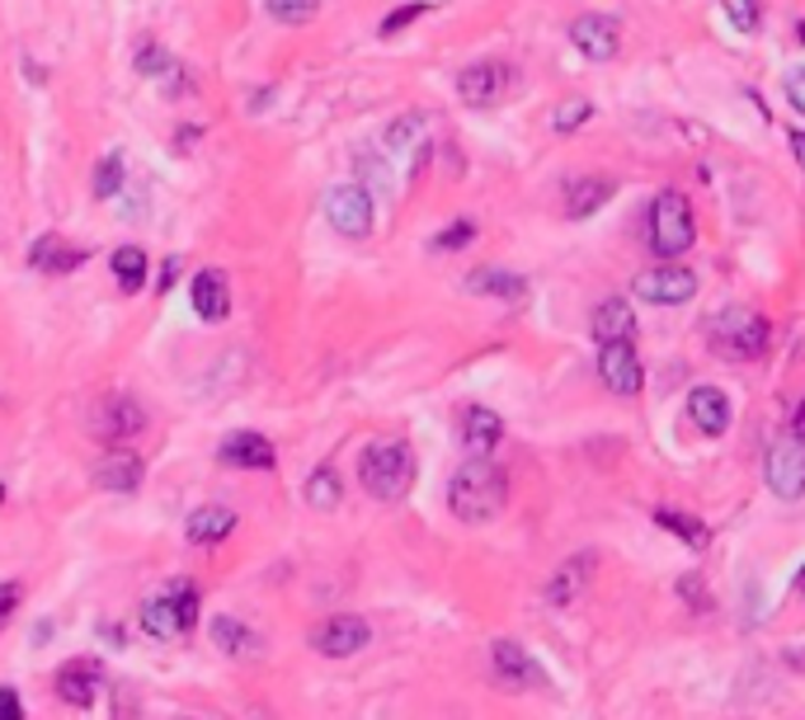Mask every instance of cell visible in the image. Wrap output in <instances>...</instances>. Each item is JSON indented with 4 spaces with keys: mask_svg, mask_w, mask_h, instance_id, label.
<instances>
[{
    "mask_svg": "<svg viewBox=\"0 0 805 720\" xmlns=\"http://www.w3.org/2000/svg\"><path fill=\"white\" fill-rule=\"evenodd\" d=\"M504 499H509V481L490 456H471L448 481V508L462 523H490L504 508Z\"/></svg>",
    "mask_w": 805,
    "mask_h": 720,
    "instance_id": "6da1fadb",
    "label": "cell"
},
{
    "mask_svg": "<svg viewBox=\"0 0 805 720\" xmlns=\"http://www.w3.org/2000/svg\"><path fill=\"white\" fill-rule=\"evenodd\" d=\"M358 481L373 499L396 504L406 499V490L415 485V452L400 443V438H382V443H367L358 456Z\"/></svg>",
    "mask_w": 805,
    "mask_h": 720,
    "instance_id": "7a4b0ae2",
    "label": "cell"
},
{
    "mask_svg": "<svg viewBox=\"0 0 805 720\" xmlns=\"http://www.w3.org/2000/svg\"><path fill=\"white\" fill-rule=\"evenodd\" d=\"M768 335H773L768 321L749 307H721L716 315H707V344L721 358H759L768 348Z\"/></svg>",
    "mask_w": 805,
    "mask_h": 720,
    "instance_id": "3957f363",
    "label": "cell"
},
{
    "mask_svg": "<svg viewBox=\"0 0 805 720\" xmlns=\"http://www.w3.org/2000/svg\"><path fill=\"white\" fill-rule=\"evenodd\" d=\"M194 622H198V584L194 579H174L165 593H155V599L142 608V631L155 641L184 636V631H194Z\"/></svg>",
    "mask_w": 805,
    "mask_h": 720,
    "instance_id": "277c9868",
    "label": "cell"
},
{
    "mask_svg": "<svg viewBox=\"0 0 805 720\" xmlns=\"http://www.w3.org/2000/svg\"><path fill=\"white\" fill-rule=\"evenodd\" d=\"M697 222H693V203L678 189H664L651 203V250L655 255H684L693 250Z\"/></svg>",
    "mask_w": 805,
    "mask_h": 720,
    "instance_id": "5b68a950",
    "label": "cell"
},
{
    "mask_svg": "<svg viewBox=\"0 0 805 720\" xmlns=\"http://www.w3.org/2000/svg\"><path fill=\"white\" fill-rule=\"evenodd\" d=\"M325 217L340 236L363 240L367 232H373V193H367L363 184H335L325 193Z\"/></svg>",
    "mask_w": 805,
    "mask_h": 720,
    "instance_id": "8992f818",
    "label": "cell"
},
{
    "mask_svg": "<svg viewBox=\"0 0 805 720\" xmlns=\"http://www.w3.org/2000/svg\"><path fill=\"white\" fill-rule=\"evenodd\" d=\"M632 288H636L641 302H651V307H684L697 292V278L684 265H655V269H641Z\"/></svg>",
    "mask_w": 805,
    "mask_h": 720,
    "instance_id": "52a82bcc",
    "label": "cell"
},
{
    "mask_svg": "<svg viewBox=\"0 0 805 720\" xmlns=\"http://www.w3.org/2000/svg\"><path fill=\"white\" fill-rule=\"evenodd\" d=\"M142 429H147V410L132 396H104L90 410V433L99 443H122V438H137Z\"/></svg>",
    "mask_w": 805,
    "mask_h": 720,
    "instance_id": "ba28073f",
    "label": "cell"
},
{
    "mask_svg": "<svg viewBox=\"0 0 805 720\" xmlns=\"http://www.w3.org/2000/svg\"><path fill=\"white\" fill-rule=\"evenodd\" d=\"M367 641H373V626H367L363 617H354V612L325 617L316 631H311V645H316V655H325V659H348V655H358Z\"/></svg>",
    "mask_w": 805,
    "mask_h": 720,
    "instance_id": "9c48e42d",
    "label": "cell"
},
{
    "mask_svg": "<svg viewBox=\"0 0 805 720\" xmlns=\"http://www.w3.org/2000/svg\"><path fill=\"white\" fill-rule=\"evenodd\" d=\"M768 490L777 499H801L805 495V443L786 438V443H773L768 448Z\"/></svg>",
    "mask_w": 805,
    "mask_h": 720,
    "instance_id": "30bf717a",
    "label": "cell"
},
{
    "mask_svg": "<svg viewBox=\"0 0 805 720\" xmlns=\"http://www.w3.org/2000/svg\"><path fill=\"white\" fill-rule=\"evenodd\" d=\"M570 43L580 47L589 62H612L622 47V29L612 14H580V20L570 24Z\"/></svg>",
    "mask_w": 805,
    "mask_h": 720,
    "instance_id": "8fae6325",
    "label": "cell"
},
{
    "mask_svg": "<svg viewBox=\"0 0 805 720\" xmlns=\"http://www.w3.org/2000/svg\"><path fill=\"white\" fill-rule=\"evenodd\" d=\"M599 377H603L608 391L636 396L641 386H645V373H641L636 348H632V344H603V354H599Z\"/></svg>",
    "mask_w": 805,
    "mask_h": 720,
    "instance_id": "7c38bea8",
    "label": "cell"
},
{
    "mask_svg": "<svg viewBox=\"0 0 805 720\" xmlns=\"http://www.w3.org/2000/svg\"><path fill=\"white\" fill-rule=\"evenodd\" d=\"M217 462L222 466H236V471H273V462H278V452H273V443L265 433H232V438H222V448H217Z\"/></svg>",
    "mask_w": 805,
    "mask_h": 720,
    "instance_id": "4fadbf2b",
    "label": "cell"
},
{
    "mask_svg": "<svg viewBox=\"0 0 805 720\" xmlns=\"http://www.w3.org/2000/svg\"><path fill=\"white\" fill-rule=\"evenodd\" d=\"M142 476H147L142 456H137V452H122V448L104 452L99 462H95V485L109 490V495H132V490L142 485Z\"/></svg>",
    "mask_w": 805,
    "mask_h": 720,
    "instance_id": "5bb4252c",
    "label": "cell"
},
{
    "mask_svg": "<svg viewBox=\"0 0 805 720\" xmlns=\"http://www.w3.org/2000/svg\"><path fill=\"white\" fill-rule=\"evenodd\" d=\"M504 85H509V72H504L500 62H476L458 76V95L471 104V109H490V104L504 95Z\"/></svg>",
    "mask_w": 805,
    "mask_h": 720,
    "instance_id": "9a60e30c",
    "label": "cell"
},
{
    "mask_svg": "<svg viewBox=\"0 0 805 720\" xmlns=\"http://www.w3.org/2000/svg\"><path fill=\"white\" fill-rule=\"evenodd\" d=\"M189 302L203 321H226L232 311V288H226V273L222 269H198L194 283H189Z\"/></svg>",
    "mask_w": 805,
    "mask_h": 720,
    "instance_id": "2e32d148",
    "label": "cell"
},
{
    "mask_svg": "<svg viewBox=\"0 0 805 720\" xmlns=\"http://www.w3.org/2000/svg\"><path fill=\"white\" fill-rule=\"evenodd\" d=\"M688 415H693V425L702 429L707 438H721L730 429V396L721 391V386H693Z\"/></svg>",
    "mask_w": 805,
    "mask_h": 720,
    "instance_id": "e0dca14e",
    "label": "cell"
},
{
    "mask_svg": "<svg viewBox=\"0 0 805 720\" xmlns=\"http://www.w3.org/2000/svg\"><path fill=\"white\" fill-rule=\"evenodd\" d=\"M636 335V311L622 297H608V302L593 307V340L599 344H632Z\"/></svg>",
    "mask_w": 805,
    "mask_h": 720,
    "instance_id": "ac0fdd59",
    "label": "cell"
},
{
    "mask_svg": "<svg viewBox=\"0 0 805 720\" xmlns=\"http://www.w3.org/2000/svg\"><path fill=\"white\" fill-rule=\"evenodd\" d=\"M490 659H495V678L504 683V688H533V683H541V669L523 655V645H514V641H495Z\"/></svg>",
    "mask_w": 805,
    "mask_h": 720,
    "instance_id": "d6986e66",
    "label": "cell"
},
{
    "mask_svg": "<svg viewBox=\"0 0 805 720\" xmlns=\"http://www.w3.org/2000/svg\"><path fill=\"white\" fill-rule=\"evenodd\" d=\"M462 438H466V452L471 456H490V452L504 443V419L490 410V406H471L466 419H462Z\"/></svg>",
    "mask_w": 805,
    "mask_h": 720,
    "instance_id": "ffe728a7",
    "label": "cell"
},
{
    "mask_svg": "<svg viewBox=\"0 0 805 720\" xmlns=\"http://www.w3.org/2000/svg\"><path fill=\"white\" fill-rule=\"evenodd\" d=\"M236 533V514L226 504H203L194 518L184 523V537L194 541V547H217V541H226Z\"/></svg>",
    "mask_w": 805,
    "mask_h": 720,
    "instance_id": "44dd1931",
    "label": "cell"
},
{
    "mask_svg": "<svg viewBox=\"0 0 805 720\" xmlns=\"http://www.w3.org/2000/svg\"><path fill=\"white\" fill-rule=\"evenodd\" d=\"M213 645L222 649V655H232V659L265 655V636H259L255 626H245L240 617H217L213 622Z\"/></svg>",
    "mask_w": 805,
    "mask_h": 720,
    "instance_id": "7402d4cb",
    "label": "cell"
},
{
    "mask_svg": "<svg viewBox=\"0 0 805 720\" xmlns=\"http://www.w3.org/2000/svg\"><path fill=\"white\" fill-rule=\"evenodd\" d=\"M80 250L76 245H66L62 236H39L29 245V265L39 269V273H72V269H80Z\"/></svg>",
    "mask_w": 805,
    "mask_h": 720,
    "instance_id": "603a6c76",
    "label": "cell"
},
{
    "mask_svg": "<svg viewBox=\"0 0 805 720\" xmlns=\"http://www.w3.org/2000/svg\"><path fill=\"white\" fill-rule=\"evenodd\" d=\"M95 692H99V669L90 659H76L57 674V697L66 701V707H90Z\"/></svg>",
    "mask_w": 805,
    "mask_h": 720,
    "instance_id": "cb8c5ba5",
    "label": "cell"
},
{
    "mask_svg": "<svg viewBox=\"0 0 805 720\" xmlns=\"http://www.w3.org/2000/svg\"><path fill=\"white\" fill-rule=\"evenodd\" d=\"M618 193V184L612 180H603V174H589V180H575L570 189H566V213L580 222V217H593L599 207Z\"/></svg>",
    "mask_w": 805,
    "mask_h": 720,
    "instance_id": "d4e9b609",
    "label": "cell"
},
{
    "mask_svg": "<svg viewBox=\"0 0 805 720\" xmlns=\"http://www.w3.org/2000/svg\"><path fill=\"white\" fill-rule=\"evenodd\" d=\"M109 265H114V278H118L122 292H142L147 288V250L142 245H122V250L109 255Z\"/></svg>",
    "mask_w": 805,
    "mask_h": 720,
    "instance_id": "484cf974",
    "label": "cell"
},
{
    "mask_svg": "<svg viewBox=\"0 0 805 720\" xmlns=\"http://www.w3.org/2000/svg\"><path fill=\"white\" fill-rule=\"evenodd\" d=\"M466 292H476V297H523L528 292V283H523L518 273H504V269H476L466 278Z\"/></svg>",
    "mask_w": 805,
    "mask_h": 720,
    "instance_id": "4316f807",
    "label": "cell"
},
{
    "mask_svg": "<svg viewBox=\"0 0 805 720\" xmlns=\"http://www.w3.org/2000/svg\"><path fill=\"white\" fill-rule=\"evenodd\" d=\"M344 499V485H340V471L335 466H316L307 481V504L321 508V514H330V508H340Z\"/></svg>",
    "mask_w": 805,
    "mask_h": 720,
    "instance_id": "83f0119b",
    "label": "cell"
},
{
    "mask_svg": "<svg viewBox=\"0 0 805 720\" xmlns=\"http://www.w3.org/2000/svg\"><path fill=\"white\" fill-rule=\"evenodd\" d=\"M655 523H659L664 533H674L678 541H688L693 551H702L707 541H711V533L702 528V523H697V518H688V514H678V508H655Z\"/></svg>",
    "mask_w": 805,
    "mask_h": 720,
    "instance_id": "f1b7e54d",
    "label": "cell"
},
{
    "mask_svg": "<svg viewBox=\"0 0 805 720\" xmlns=\"http://www.w3.org/2000/svg\"><path fill=\"white\" fill-rule=\"evenodd\" d=\"M387 151H415V161L425 155V114H406L387 128Z\"/></svg>",
    "mask_w": 805,
    "mask_h": 720,
    "instance_id": "f546056e",
    "label": "cell"
},
{
    "mask_svg": "<svg viewBox=\"0 0 805 720\" xmlns=\"http://www.w3.org/2000/svg\"><path fill=\"white\" fill-rule=\"evenodd\" d=\"M589 566H593V560H589V556H580V560H570V566H566V570H561V574H556V579H551V584H547V603H556V608H566V603L575 599V593H580V589H584V579H589Z\"/></svg>",
    "mask_w": 805,
    "mask_h": 720,
    "instance_id": "4dcf8cb0",
    "label": "cell"
},
{
    "mask_svg": "<svg viewBox=\"0 0 805 720\" xmlns=\"http://www.w3.org/2000/svg\"><path fill=\"white\" fill-rule=\"evenodd\" d=\"M265 6L278 24H307V20H316L321 0H265Z\"/></svg>",
    "mask_w": 805,
    "mask_h": 720,
    "instance_id": "1f68e13d",
    "label": "cell"
},
{
    "mask_svg": "<svg viewBox=\"0 0 805 720\" xmlns=\"http://www.w3.org/2000/svg\"><path fill=\"white\" fill-rule=\"evenodd\" d=\"M593 118V104L589 99H566L561 109H556V132H575V128H584V122Z\"/></svg>",
    "mask_w": 805,
    "mask_h": 720,
    "instance_id": "d6a6232c",
    "label": "cell"
},
{
    "mask_svg": "<svg viewBox=\"0 0 805 720\" xmlns=\"http://www.w3.org/2000/svg\"><path fill=\"white\" fill-rule=\"evenodd\" d=\"M170 52L161 47V43H147V47H137V76H165L170 72Z\"/></svg>",
    "mask_w": 805,
    "mask_h": 720,
    "instance_id": "836d02e7",
    "label": "cell"
},
{
    "mask_svg": "<svg viewBox=\"0 0 805 720\" xmlns=\"http://www.w3.org/2000/svg\"><path fill=\"white\" fill-rule=\"evenodd\" d=\"M471 240H476V222L458 217V222L448 226V232L433 236V250H462V245H471Z\"/></svg>",
    "mask_w": 805,
    "mask_h": 720,
    "instance_id": "e575fe53",
    "label": "cell"
},
{
    "mask_svg": "<svg viewBox=\"0 0 805 720\" xmlns=\"http://www.w3.org/2000/svg\"><path fill=\"white\" fill-rule=\"evenodd\" d=\"M726 14H730V29L740 33L759 29V0H726Z\"/></svg>",
    "mask_w": 805,
    "mask_h": 720,
    "instance_id": "d590c367",
    "label": "cell"
},
{
    "mask_svg": "<svg viewBox=\"0 0 805 720\" xmlns=\"http://www.w3.org/2000/svg\"><path fill=\"white\" fill-rule=\"evenodd\" d=\"M118 189H122V161L109 155V161H99V170H95V193L99 198H109V193H118Z\"/></svg>",
    "mask_w": 805,
    "mask_h": 720,
    "instance_id": "8d00e7d4",
    "label": "cell"
},
{
    "mask_svg": "<svg viewBox=\"0 0 805 720\" xmlns=\"http://www.w3.org/2000/svg\"><path fill=\"white\" fill-rule=\"evenodd\" d=\"M425 10H429V6H419V0H415V6H400V10H391L387 20H382V33H387V39H391V33H400L406 24H415Z\"/></svg>",
    "mask_w": 805,
    "mask_h": 720,
    "instance_id": "74e56055",
    "label": "cell"
},
{
    "mask_svg": "<svg viewBox=\"0 0 805 720\" xmlns=\"http://www.w3.org/2000/svg\"><path fill=\"white\" fill-rule=\"evenodd\" d=\"M20 599H24V589L14 584V579H6V584H0V626H6L14 612H20Z\"/></svg>",
    "mask_w": 805,
    "mask_h": 720,
    "instance_id": "f35d334b",
    "label": "cell"
},
{
    "mask_svg": "<svg viewBox=\"0 0 805 720\" xmlns=\"http://www.w3.org/2000/svg\"><path fill=\"white\" fill-rule=\"evenodd\" d=\"M786 104H792V109L805 118V66H796V72L786 76Z\"/></svg>",
    "mask_w": 805,
    "mask_h": 720,
    "instance_id": "ab89813d",
    "label": "cell"
},
{
    "mask_svg": "<svg viewBox=\"0 0 805 720\" xmlns=\"http://www.w3.org/2000/svg\"><path fill=\"white\" fill-rule=\"evenodd\" d=\"M0 720H24L20 692H14V688H0Z\"/></svg>",
    "mask_w": 805,
    "mask_h": 720,
    "instance_id": "60d3db41",
    "label": "cell"
},
{
    "mask_svg": "<svg viewBox=\"0 0 805 720\" xmlns=\"http://www.w3.org/2000/svg\"><path fill=\"white\" fill-rule=\"evenodd\" d=\"M792 438H796V443H805V400H801L796 415H792Z\"/></svg>",
    "mask_w": 805,
    "mask_h": 720,
    "instance_id": "b9f144b4",
    "label": "cell"
},
{
    "mask_svg": "<svg viewBox=\"0 0 805 720\" xmlns=\"http://www.w3.org/2000/svg\"><path fill=\"white\" fill-rule=\"evenodd\" d=\"M792 155H796L801 170H805V132H792Z\"/></svg>",
    "mask_w": 805,
    "mask_h": 720,
    "instance_id": "7bdbcfd3",
    "label": "cell"
},
{
    "mask_svg": "<svg viewBox=\"0 0 805 720\" xmlns=\"http://www.w3.org/2000/svg\"><path fill=\"white\" fill-rule=\"evenodd\" d=\"M174 273H180V259H165V273H161V288L174 283Z\"/></svg>",
    "mask_w": 805,
    "mask_h": 720,
    "instance_id": "ee69618b",
    "label": "cell"
},
{
    "mask_svg": "<svg viewBox=\"0 0 805 720\" xmlns=\"http://www.w3.org/2000/svg\"><path fill=\"white\" fill-rule=\"evenodd\" d=\"M796 584H801V589H805V570H801V574H796Z\"/></svg>",
    "mask_w": 805,
    "mask_h": 720,
    "instance_id": "f6af8a7d",
    "label": "cell"
},
{
    "mask_svg": "<svg viewBox=\"0 0 805 720\" xmlns=\"http://www.w3.org/2000/svg\"><path fill=\"white\" fill-rule=\"evenodd\" d=\"M801 43H805V24H801Z\"/></svg>",
    "mask_w": 805,
    "mask_h": 720,
    "instance_id": "bcb514c9",
    "label": "cell"
},
{
    "mask_svg": "<svg viewBox=\"0 0 805 720\" xmlns=\"http://www.w3.org/2000/svg\"><path fill=\"white\" fill-rule=\"evenodd\" d=\"M184 720H189V716H184Z\"/></svg>",
    "mask_w": 805,
    "mask_h": 720,
    "instance_id": "7dc6e473",
    "label": "cell"
}]
</instances>
